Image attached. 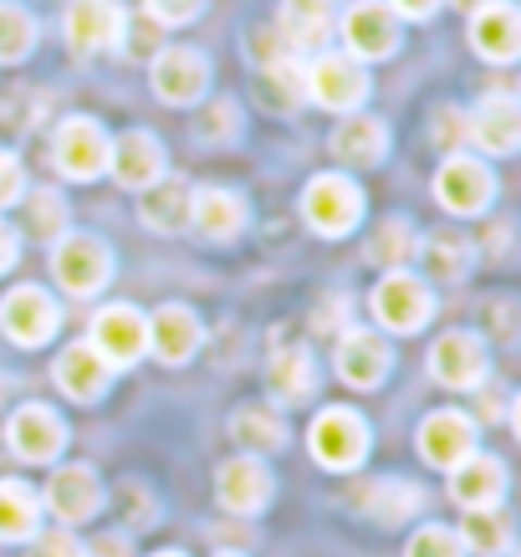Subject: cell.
<instances>
[{
	"mask_svg": "<svg viewBox=\"0 0 521 557\" xmlns=\"http://www.w3.org/2000/svg\"><path fill=\"white\" fill-rule=\"evenodd\" d=\"M21 189H26V180H21V164L5 149H0V210H5V205H16Z\"/></svg>",
	"mask_w": 521,
	"mask_h": 557,
	"instance_id": "cell-41",
	"label": "cell"
},
{
	"mask_svg": "<svg viewBox=\"0 0 521 557\" xmlns=\"http://www.w3.org/2000/svg\"><path fill=\"white\" fill-rule=\"evenodd\" d=\"M466 134V123H460V113H455V108H445V113H439L435 119V138H445V144H455V138Z\"/></svg>",
	"mask_w": 521,
	"mask_h": 557,
	"instance_id": "cell-46",
	"label": "cell"
},
{
	"mask_svg": "<svg viewBox=\"0 0 521 557\" xmlns=\"http://www.w3.org/2000/svg\"><path fill=\"white\" fill-rule=\"evenodd\" d=\"M282 36L291 47H322V41L333 36V5H327V0H286Z\"/></svg>",
	"mask_w": 521,
	"mask_h": 557,
	"instance_id": "cell-30",
	"label": "cell"
},
{
	"mask_svg": "<svg viewBox=\"0 0 521 557\" xmlns=\"http://www.w3.org/2000/svg\"><path fill=\"white\" fill-rule=\"evenodd\" d=\"M51 276L62 282L67 297H98L108 287V276H113V251L98 236H57Z\"/></svg>",
	"mask_w": 521,
	"mask_h": 557,
	"instance_id": "cell-2",
	"label": "cell"
},
{
	"mask_svg": "<svg viewBox=\"0 0 521 557\" xmlns=\"http://www.w3.org/2000/svg\"><path fill=\"white\" fill-rule=\"evenodd\" d=\"M220 557H236V553H220Z\"/></svg>",
	"mask_w": 521,
	"mask_h": 557,
	"instance_id": "cell-50",
	"label": "cell"
},
{
	"mask_svg": "<svg viewBox=\"0 0 521 557\" xmlns=\"http://www.w3.org/2000/svg\"><path fill=\"white\" fill-rule=\"evenodd\" d=\"M149 348L159 363H185V358H195V348H200V318L179 302L159 307L149 318Z\"/></svg>",
	"mask_w": 521,
	"mask_h": 557,
	"instance_id": "cell-24",
	"label": "cell"
},
{
	"mask_svg": "<svg viewBox=\"0 0 521 557\" xmlns=\"http://www.w3.org/2000/svg\"><path fill=\"white\" fill-rule=\"evenodd\" d=\"M57 388L67 394V399H77V405H92V399H102V388L113 384V369L102 363L87 343H72L67 354L57 358Z\"/></svg>",
	"mask_w": 521,
	"mask_h": 557,
	"instance_id": "cell-25",
	"label": "cell"
},
{
	"mask_svg": "<svg viewBox=\"0 0 521 557\" xmlns=\"http://www.w3.org/2000/svg\"><path fill=\"white\" fill-rule=\"evenodd\" d=\"M138 215L149 231H185L189 225V185L185 180H164V185H149L144 205H138Z\"/></svg>",
	"mask_w": 521,
	"mask_h": 557,
	"instance_id": "cell-29",
	"label": "cell"
},
{
	"mask_svg": "<svg viewBox=\"0 0 521 557\" xmlns=\"http://www.w3.org/2000/svg\"><path fill=\"white\" fill-rule=\"evenodd\" d=\"M430 373L445 388H475L486 384V343L475 333H445L430 348Z\"/></svg>",
	"mask_w": 521,
	"mask_h": 557,
	"instance_id": "cell-15",
	"label": "cell"
},
{
	"mask_svg": "<svg viewBox=\"0 0 521 557\" xmlns=\"http://www.w3.org/2000/svg\"><path fill=\"white\" fill-rule=\"evenodd\" d=\"M231 435H236V445H246L251 456H266V450H282L286 445V424L271 414V409L251 405L240 409V414H231Z\"/></svg>",
	"mask_w": 521,
	"mask_h": 557,
	"instance_id": "cell-32",
	"label": "cell"
},
{
	"mask_svg": "<svg viewBox=\"0 0 521 557\" xmlns=\"http://www.w3.org/2000/svg\"><path fill=\"white\" fill-rule=\"evenodd\" d=\"M414 256H420V240H414V225H409V220L394 215L373 231L369 261H379V267H388V271H404V261H414Z\"/></svg>",
	"mask_w": 521,
	"mask_h": 557,
	"instance_id": "cell-34",
	"label": "cell"
},
{
	"mask_svg": "<svg viewBox=\"0 0 521 557\" xmlns=\"http://www.w3.org/2000/svg\"><path fill=\"white\" fill-rule=\"evenodd\" d=\"M261 98L276 102V108H297V102L307 98V87H302V67L297 62H271V67H261Z\"/></svg>",
	"mask_w": 521,
	"mask_h": 557,
	"instance_id": "cell-37",
	"label": "cell"
},
{
	"mask_svg": "<svg viewBox=\"0 0 521 557\" xmlns=\"http://www.w3.org/2000/svg\"><path fill=\"white\" fill-rule=\"evenodd\" d=\"M83 557H134V547H128V537H123V532H102L98 542H87Z\"/></svg>",
	"mask_w": 521,
	"mask_h": 557,
	"instance_id": "cell-42",
	"label": "cell"
},
{
	"mask_svg": "<svg viewBox=\"0 0 521 557\" xmlns=\"http://www.w3.org/2000/svg\"><path fill=\"white\" fill-rule=\"evenodd\" d=\"M47 507L57 522H87L92 511L102 507V486H98V471L92 466H62V471L51 475V486H47Z\"/></svg>",
	"mask_w": 521,
	"mask_h": 557,
	"instance_id": "cell-20",
	"label": "cell"
},
{
	"mask_svg": "<svg viewBox=\"0 0 521 557\" xmlns=\"http://www.w3.org/2000/svg\"><path fill=\"white\" fill-rule=\"evenodd\" d=\"M32 557H83V542L72 532H47V537L32 542Z\"/></svg>",
	"mask_w": 521,
	"mask_h": 557,
	"instance_id": "cell-40",
	"label": "cell"
},
{
	"mask_svg": "<svg viewBox=\"0 0 521 557\" xmlns=\"http://www.w3.org/2000/svg\"><path fill=\"white\" fill-rule=\"evenodd\" d=\"M153 557H179V553H153Z\"/></svg>",
	"mask_w": 521,
	"mask_h": 557,
	"instance_id": "cell-49",
	"label": "cell"
},
{
	"mask_svg": "<svg viewBox=\"0 0 521 557\" xmlns=\"http://www.w3.org/2000/svg\"><path fill=\"white\" fill-rule=\"evenodd\" d=\"M333 153L343 164H379L388 153V128L379 119H369V113H353V119L337 123Z\"/></svg>",
	"mask_w": 521,
	"mask_h": 557,
	"instance_id": "cell-27",
	"label": "cell"
},
{
	"mask_svg": "<svg viewBox=\"0 0 521 557\" xmlns=\"http://www.w3.org/2000/svg\"><path fill=\"white\" fill-rule=\"evenodd\" d=\"M231 113H236V108H231V102H215V108H210V128H204V138H215V134H225V128H231Z\"/></svg>",
	"mask_w": 521,
	"mask_h": 557,
	"instance_id": "cell-47",
	"label": "cell"
},
{
	"mask_svg": "<svg viewBox=\"0 0 521 557\" xmlns=\"http://www.w3.org/2000/svg\"><path fill=\"white\" fill-rule=\"evenodd\" d=\"M471 47L486 57V62H517L521 51V16L511 0H491L481 11H471Z\"/></svg>",
	"mask_w": 521,
	"mask_h": 557,
	"instance_id": "cell-19",
	"label": "cell"
},
{
	"mask_svg": "<svg viewBox=\"0 0 521 557\" xmlns=\"http://www.w3.org/2000/svg\"><path fill=\"white\" fill-rule=\"evenodd\" d=\"M420 256H424V267H430L435 282H460L475 261V251H471V240L466 236H430L420 246Z\"/></svg>",
	"mask_w": 521,
	"mask_h": 557,
	"instance_id": "cell-35",
	"label": "cell"
},
{
	"mask_svg": "<svg viewBox=\"0 0 521 557\" xmlns=\"http://www.w3.org/2000/svg\"><path fill=\"white\" fill-rule=\"evenodd\" d=\"M87 348L108 363V369H123V363H134V358L149 354V318L138 312V307H102L98 318H92V338Z\"/></svg>",
	"mask_w": 521,
	"mask_h": 557,
	"instance_id": "cell-5",
	"label": "cell"
},
{
	"mask_svg": "<svg viewBox=\"0 0 521 557\" xmlns=\"http://www.w3.org/2000/svg\"><path fill=\"white\" fill-rule=\"evenodd\" d=\"M5 440H11V450L21 460H32V466H47V460L62 456V445H67V424L57 420V409L47 405H26L11 414L5 424Z\"/></svg>",
	"mask_w": 521,
	"mask_h": 557,
	"instance_id": "cell-12",
	"label": "cell"
},
{
	"mask_svg": "<svg viewBox=\"0 0 521 557\" xmlns=\"http://www.w3.org/2000/svg\"><path fill=\"white\" fill-rule=\"evenodd\" d=\"M388 11H394V16H409V21H424L439 11V0H388Z\"/></svg>",
	"mask_w": 521,
	"mask_h": 557,
	"instance_id": "cell-44",
	"label": "cell"
},
{
	"mask_svg": "<svg viewBox=\"0 0 521 557\" xmlns=\"http://www.w3.org/2000/svg\"><path fill=\"white\" fill-rule=\"evenodd\" d=\"M108 170H113V180H119L123 189H149L164 180V144L153 134H144V128H134V134H123L108 144Z\"/></svg>",
	"mask_w": 521,
	"mask_h": 557,
	"instance_id": "cell-14",
	"label": "cell"
},
{
	"mask_svg": "<svg viewBox=\"0 0 521 557\" xmlns=\"http://www.w3.org/2000/svg\"><path fill=\"white\" fill-rule=\"evenodd\" d=\"M343 47H348L353 62H384L399 47V16L379 0H358L343 16Z\"/></svg>",
	"mask_w": 521,
	"mask_h": 557,
	"instance_id": "cell-9",
	"label": "cell"
},
{
	"mask_svg": "<svg viewBox=\"0 0 521 557\" xmlns=\"http://www.w3.org/2000/svg\"><path fill=\"white\" fill-rule=\"evenodd\" d=\"M149 83L153 92L174 108H185V102H200L204 87H210V62H204L195 47H164L153 57L149 67Z\"/></svg>",
	"mask_w": 521,
	"mask_h": 557,
	"instance_id": "cell-10",
	"label": "cell"
},
{
	"mask_svg": "<svg viewBox=\"0 0 521 557\" xmlns=\"http://www.w3.org/2000/svg\"><path fill=\"white\" fill-rule=\"evenodd\" d=\"M388 343L369 327H353V333H343L337 343V373H343V384L353 388H379L388 379Z\"/></svg>",
	"mask_w": 521,
	"mask_h": 557,
	"instance_id": "cell-21",
	"label": "cell"
},
{
	"mask_svg": "<svg viewBox=\"0 0 521 557\" xmlns=\"http://www.w3.org/2000/svg\"><path fill=\"white\" fill-rule=\"evenodd\" d=\"M302 220L318 236H348L363 220V189L348 174H318L302 189Z\"/></svg>",
	"mask_w": 521,
	"mask_h": 557,
	"instance_id": "cell-1",
	"label": "cell"
},
{
	"mask_svg": "<svg viewBox=\"0 0 521 557\" xmlns=\"http://www.w3.org/2000/svg\"><path fill=\"white\" fill-rule=\"evenodd\" d=\"M302 87H307V98L333 108V113H358V102L369 98V72L358 67L353 57L327 51V57L302 67Z\"/></svg>",
	"mask_w": 521,
	"mask_h": 557,
	"instance_id": "cell-4",
	"label": "cell"
},
{
	"mask_svg": "<svg viewBox=\"0 0 521 557\" xmlns=\"http://www.w3.org/2000/svg\"><path fill=\"white\" fill-rule=\"evenodd\" d=\"M450 496L466 511L501 507V496H506V466L496 456H481V450H471L466 460H455V466H450Z\"/></svg>",
	"mask_w": 521,
	"mask_h": 557,
	"instance_id": "cell-18",
	"label": "cell"
},
{
	"mask_svg": "<svg viewBox=\"0 0 521 557\" xmlns=\"http://www.w3.org/2000/svg\"><path fill=\"white\" fill-rule=\"evenodd\" d=\"M460 547L466 553H481V557H501L511 553V517L501 507H481V511H466V522H460Z\"/></svg>",
	"mask_w": 521,
	"mask_h": 557,
	"instance_id": "cell-28",
	"label": "cell"
},
{
	"mask_svg": "<svg viewBox=\"0 0 521 557\" xmlns=\"http://www.w3.org/2000/svg\"><path fill=\"white\" fill-rule=\"evenodd\" d=\"M460 5H466V11H481V5H491V0H460Z\"/></svg>",
	"mask_w": 521,
	"mask_h": 557,
	"instance_id": "cell-48",
	"label": "cell"
},
{
	"mask_svg": "<svg viewBox=\"0 0 521 557\" xmlns=\"http://www.w3.org/2000/svg\"><path fill=\"white\" fill-rule=\"evenodd\" d=\"M108 144H113V138L102 134V123L67 119L62 128H57V144H51V153H57V170L67 174V180L87 185V180H98V174L108 170Z\"/></svg>",
	"mask_w": 521,
	"mask_h": 557,
	"instance_id": "cell-8",
	"label": "cell"
},
{
	"mask_svg": "<svg viewBox=\"0 0 521 557\" xmlns=\"http://www.w3.org/2000/svg\"><path fill=\"white\" fill-rule=\"evenodd\" d=\"M475 450V420L460 414V409H435L430 420L420 424V456L439 471H450L455 460H466Z\"/></svg>",
	"mask_w": 521,
	"mask_h": 557,
	"instance_id": "cell-16",
	"label": "cell"
},
{
	"mask_svg": "<svg viewBox=\"0 0 521 557\" xmlns=\"http://www.w3.org/2000/svg\"><path fill=\"white\" fill-rule=\"evenodd\" d=\"M404 557H466V547H460L450 527H420L404 547Z\"/></svg>",
	"mask_w": 521,
	"mask_h": 557,
	"instance_id": "cell-38",
	"label": "cell"
},
{
	"mask_svg": "<svg viewBox=\"0 0 521 557\" xmlns=\"http://www.w3.org/2000/svg\"><path fill=\"white\" fill-rule=\"evenodd\" d=\"M144 11L153 26H185L204 11V0H144Z\"/></svg>",
	"mask_w": 521,
	"mask_h": 557,
	"instance_id": "cell-39",
	"label": "cell"
},
{
	"mask_svg": "<svg viewBox=\"0 0 521 557\" xmlns=\"http://www.w3.org/2000/svg\"><path fill=\"white\" fill-rule=\"evenodd\" d=\"M271 491H276V481H271V471L256 456H236V460H225V466L215 471L220 507L236 511V517H256V511L271 502Z\"/></svg>",
	"mask_w": 521,
	"mask_h": 557,
	"instance_id": "cell-13",
	"label": "cell"
},
{
	"mask_svg": "<svg viewBox=\"0 0 521 557\" xmlns=\"http://www.w3.org/2000/svg\"><path fill=\"white\" fill-rule=\"evenodd\" d=\"M119 36H123V11L113 5V0H72V11H67V47L77 51V57L113 47Z\"/></svg>",
	"mask_w": 521,
	"mask_h": 557,
	"instance_id": "cell-23",
	"label": "cell"
},
{
	"mask_svg": "<svg viewBox=\"0 0 521 557\" xmlns=\"http://www.w3.org/2000/svg\"><path fill=\"white\" fill-rule=\"evenodd\" d=\"M466 134L481 144L486 153H511L521 144V102L511 92H491V98L475 102V113L466 119Z\"/></svg>",
	"mask_w": 521,
	"mask_h": 557,
	"instance_id": "cell-17",
	"label": "cell"
},
{
	"mask_svg": "<svg viewBox=\"0 0 521 557\" xmlns=\"http://www.w3.org/2000/svg\"><path fill=\"white\" fill-rule=\"evenodd\" d=\"M153 47H159V26H153V21H134V32H128V51H134V57H149Z\"/></svg>",
	"mask_w": 521,
	"mask_h": 557,
	"instance_id": "cell-43",
	"label": "cell"
},
{
	"mask_svg": "<svg viewBox=\"0 0 521 557\" xmlns=\"http://www.w3.org/2000/svg\"><path fill=\"white\" fill-rule=\"evenodd\" d=\"M189 225L204 240H236L246 231V200L236 189H189Z\"/></svg>",
	"mask_w": 521,
	"mask_h": 557,
	"instance_id": "cell-22",
	"label": "cell"
},
{
	"mask_svg": "<svg viewBox=\"0 0 521 557\" xmlns=\"http://www.w3.org/2000/svg\"><path fill=\"white\" fill-rule=\"evenodd\" d=\"M266 384H271V394H276L282 405H307V399H312V388H318V363H312V354H307L302 343H286V348L271 354Z\"/></svg>",
	"mask_w": 521,
	"mask_h": 557,
	"instance_id": "cell-26",
	"label": "cell"
},
{
	"mask_svg": "<svg viewBox=\"0 0 521 557\" xmlns=\"http://www.w3.org/2000/svg\"><path fill=\"white\" fill-rule=\"evenodd\" d=\"M358 507L369 511L373 522L399 527L404 517H414V511H420V491L409 486V481H373V486H369V496H363Z\"/></svg>",
	"mask_w": 521,
	"mask_h": 557,
	"instance_id": "cell-33",
	"label": "cell"
},
{
	"mask_svg": "<svg viewBox=\"0 0 521 557\" xmlns=\"http://www.w3.org/2000/svg\"><path fill=\"white\" fill-rule=\"evenodd\" d=\"M36 522H41V502L32 496V486L0 481V542L36 537Z\"/></svg>",
	"mask_w": 521,
	"mask_h": 557,
	"instance_id": "cell-31",
	"label": "cell"
},
{
	"mask_svg": "<svg viewBox=\"0 0 521 557\" xmlns=\"http://www.w3.org/2000/svg\"><path fill=\"white\" fill-rule=\"evenodd\" d=\"M16 256H21V240H16V231H11V225L0 220V276H5V271H11V267H16Z\"/></svg>",
	"mask_w": 521,
	"mask_h": 557,
	"instance_id": "cell-45",
	"label": "cell"
},
{
	"mask_svg": "<svg viewBox=\"0 0 521 557\" xmlns=\"http://www.w3.org/2000/svg\"><path fill=\"white\" fill-rule=\"evenodd\" d=\"M312 460L327 471H353L358 460L369 456V424L358 420L353 409H322L312 430H307Z\"/></svg>",
	"mask_w": 521,
	"mask_h": 557,
	"instance_id": "cell-3",
	"label": "cell"
},
{
	"mask_svg": "<svg viewBox=\"0 0 521 557\" xmlns=\"http://www.w3.org/2000/svg\"><path fill=\"white\" fill-rule=\"evenodd\" d=\"M57 322H62V312H57V302L41 287H16V292H5V302H0V333L16 343V348L51 343Z\"/></svg>",
	"mask_w": 521,
	"mask_h": 557,
	"instance_id": "cell-7",
	"label": "cell"
},
{
	"mask_svg": "<svg viewBox=\"0 0 521 557\" xmlns=\"http://www.w3.org/2000/svg\"><path fill=\"white\" fill-rule=\"evenodd\" d=\"M36 47V21L11 0H0V62H21Z\"/></svg>",
	"mask_w": 521,
	"mask_h": 557,
	"instance_id": "cell-36",
	"label": "cell"
},
{
	"mask_svg": "<svg viewBox=\"0 0 521 557\" xmlns=\"http://www.w3.org/2000/svg\"><path fill=\"white\" fill-rule=\"evenodd\" d=\"M435 195H439V205H445L450 215H481V210L491 205V195H496V180H491V170L481 164V159L455 153V159L439 164Z\"/></svg>",
	"mask_w": 521,
	"mask_h": 557,
	"instance_id": "cell-11",
	"label": "cell"
},
{
	"mask_svg": "<svg viewBox=\"0 0 521 557\" xmlns=\"http://www.w3.org/2000/svg\"><path fill=\"white\" fill-rule=\"evenodd\" d=\"M430 312H435V297L409 271H388L384 282L373 287V318L384 322L388 333H420Z\"/></svg>",
	"mask_w": 521,
	"mask_h": 557,
	"instance_id": "cell-6",
	"label": "cell"
}]
</instances>
